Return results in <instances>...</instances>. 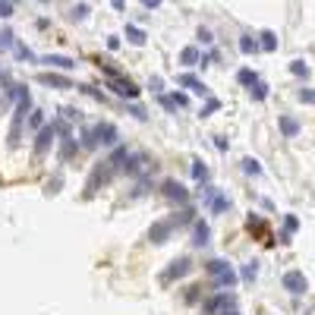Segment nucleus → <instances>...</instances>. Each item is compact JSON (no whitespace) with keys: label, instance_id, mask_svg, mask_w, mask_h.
<instances>
[{"label":"nucleus","instance_id":"f257e3e1","mask_svg":"<svg viewBox=\"0 0 315 315\" xmlns=\"http://www.w3.org/2000/svg\"><path fill=\"white\" fill-rule=\"evenodd\" d=\"M287 287L293 290V293H299V290H306V277L302 274H287Z\"/></svg>","mask_w":315,"mask_h":315}]
</instances>
